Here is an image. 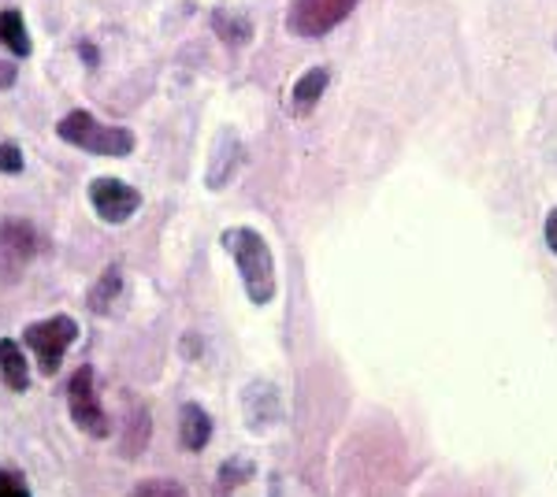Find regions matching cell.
Returning <instances> with one entry per match:
<instances>
[{"mask_svg": "<svg viewBox=\"0 0 557 497\" xmlns=\"http://www.w3.org/2000/svg\"><path fill=\"white\" fill-rule=\"evenodd\" d=\"M67 412L83 435H89V438L112 435V420H108V412L101 409V397H97V375L89 364L75 368V375L67 378Z\"/></svg>", "mask_w": 557, "mask_h": 497, "instance_id": "4", "label": "cell"}, {"mask_svg": "<svg viewBox=\"0 0 557 497\" xmlns=\"http://www.w3.org/2000/svg\"><path fill=\"white\" fill-rule=\"evenodd\" d=\"M41 238L26 220L0 223V286H12L23 275V268L38 257Z\"/></svg>", "mask_w": 557, "mask_h": 497, "instance_id": "5", "label": "cell"}, {"mask_svg": "<svg viewBox=\"0 0 557 497\" xmlns=\"http://www.w3.org/2000/svg\"><path fill=\"white\" fill-rule=\"evenodd\" d=\"M120 290H123V268L120 264H108L101 271V278H97V283L89 286L86 305L97 315H108V312H112V305H115V297H120Z\"/></svg>", "mask_w": 557, "mask_h": 497, "instance_id": "14", "label": "cell"}, {"mask_svg": "<svg viewBox=\"0 0 557 497\" xmlns=\"http://www.w3.org/2000/svg\"><path fill=\"white\" fill-rule=\"evenodd\" d=\"M15 78H20V71H15L12 60H0V89H12Z\"/></svg>", "mask_w": 557, "mask_h": 497, "instance_id": "21", "label": "cell"}, {"mask_svg": "<svg viewBox=\"0 0 557 497\" xmlns=\"http://www.w3.org/2000/svg\"><path fill=\"white\" fill-rule=\"evenodd\" d=\"M249 475H253V464H246V460H231V464H223L220 468V483L223 486H238L242 483V479H249Z\"/></svg>", "mask_w": 557, "mask_h": 497, "instance_id": "19", "label": "cell"}, {"mask_svg": "<svg viewBox=\"0 0 557 497\" xmlns=\"http://www.w3.org/2000/svg\"><path fill=\"white\" fill-rule=\"evenodd\" d=\"M0 171H4V175H20L23 171V149L15 146V141L0 146Z\"/></svg>", "mask_w": 557, "mask_h": 497, "instance_id": "18", "label": "cell"}, {"mask_svg": "<svg viewBox=\"0 0 557 497\" xmlns=\"http://www.w3.org/2000/svg\"><path fill=\"white\" fill-rule=\"evenodd\" d=\"M543 234H546V246H550V252H557V208L546 215V231Z\"/></svg>", "mask_w": 557, "mask_h": 497, "instance_id": "22", "label": "cell"}, {"mask_svg": "<svg viewBox=\"0 0 557 497\" xmlns=\"http://www.w3.org/2000/svg\"><path fill=\"white\" fill-rule=\"evenodd\" d=\"M0 497H30V490H26V483H23V475L0 468Z\"/></svg>", "mask_w": 557, "mask_h": 497, "instance_id": "20", "label": "cell"}, {"mask_svg": "<svg viewBox=\"0 0 557 497\" xmlns=\"http://www.w3.org/2000/svg\"><path fill=\"white\" fill-rule=\"evenodd\" d=\"M220 241H223V249L235 257L249 301H253L257 309L272 301L275 297V260H272L268 241L260 238L253 227H227L220 234Z\"/></svg>", "mask_w": 557, "mask_h": 497, "instance_id": "1", "label": "cell"}, {"mask_svg": "<svg viewBox=\"0 0 557 497\" xmlns=\"http://www.w3.org/2000/svg\"><path fill=\"white\" fill-rule=\"evenodd\" d=\"M212 30H215V38L235 45V49L253 41V23H249L246 12H235V8H215V12H212Z\"/></svg>", "mask_w": 557, "mask_h": 497, "instance_id": "13", "label": "cell"}, {"mask_svg": "<svg viewBox=\"0 0 557 497\" xmlns=\"http://www.w3.org/2000/svg\"><path fill=\"white\" fill-rule=\"evenodd\" d=\"M78 341V323L71 315H49V320H38L30 327H23V346L34 349L38 357L41 375H57L60 364H64V352Z\"/></svg>", "mask_w": 557, "mask_h": 497, "instance_id": "3", "label": "cell"}, {"mask_svg": "<svg viewBox=\"0 0 557 497\" xmlns=\"http://www.w3.org/2000/svg\"><path fill=\"white\" fill-rule=\"evenodd\" d=\"M178 442H183L186 453H201L212 442V415L197 401H186L178 409Z\"/></svg>", "mask_w": 557, "mask_h": 497, "instance_id": "10", "label": "cell"}, {"mask_svg": "<svg viewBox=\"0 0 557 497\" xmlns=\"http://www.w3.org/2000/svg\"><path fill=\"white\" fill-rule=\"evenodd\" d=\"M242 405H246V423L249 431H268L272 423H278V415H283V405H278V390L272 383H253L242 397Z\"/></svg>", "mask_w": 557, "mask_h": 497, "instance_id": "9", "label": "cell"}, {"mask_svg": "<svg viewBox=\"0 0 557 497\" xmlns=\"http://www.w3.org/2000/svg\"><path fill=\"white\" fill-rule=\"evenodd\" d=\"M57 138L83 152H94V157H131L134 146H138L134 131H127V126H108L97 115L83 112V108L67 112L57 123Z\"/></svg>", "mask_w": 557, "mask_h": 497, "instance_id": "2", "label": "cell"}, {"mask_svg": "<svg viewBox=\"0 0 557 497\" xmlns=\"http://www.w3.org/2000/svg\"><path fill=\"white\" fill-rule=\"evenodd\" d=\"M242 157H246V149H242L238 134L223 131L220 138H215V149H212V164H209V175H205V186L209 189H223L235 178V171L242 164Z\"/></svg>", "mask_w": 557, "mask_h": 497, "instance_id": "8", "label": "cell"}, {"mask_svg": "<svg viewBox=\"0 0 557 497\" xmlns=\"http://www.w3.org/2000/svg\"><path fill=\"white\" fill-rule=\"evenodd\" d=\"M0 45L15 57H30V34H26L23 12H15V8L0 12Z\"/></svg>", "mask_w": 557, "mask_h": 497, "instance_id": "16", "label": "cell"}, {"mask_svg": "<svg viewBox=\"0 0 557 497\" xmlns=\"http://www.w3.org/2000/svg\"><path fill=\"white\" fill-rule=\"evenodd\" d=\"M78 57H86L89 67H97V49H94V45H78Z\"/></svg>", "mask_w": 557, "mask_h": 497, "instance_id": "23", "label": "cell"}, {"mask_svg": "<svg viewBox=\"0 0 557 497\" xmlns=\"http://www.w3.org/2000/svg\"><path fill=\"white\" fill-rule=\"evenodd\" d=\"M357 8V0H294L286 26L298 38H323Z\"/></svg>", "mask_w": 557, "mask_h": 497, "instance_id": "6", "label": "cell"}, {"mask_svg": "<svg viewBox=\"0 0 557 497\" xmlns=\"http://www.w3.org/2000/svg\"><path fill=\"white\" fill-rule=\"evenodd\" d=\"M327 83H331V71L327 67H309L298 78V83H294L290 101H286V112L298 115V120L312 115V108L320 104V97H323V89H327Z\"/></svg>", "mask_w": 557, "mask_h": 497, "instance_id": "11", "label": "cell"}, {"mask_svg": "<svg viewBox=\"0 0 557 497\" xmlns=\"http://www.w3.org/2000/svg\"><path fill=\"white\" fill-rule=\"evenodd\" d=\"M0 378L15 394L30 390V364H26L23 346L15 338H0Z\"/></svg>", "mask_w": 557, "mask_h": 497, "instance_id": "12", "label": "cell"}, {"mask_svg": "<svg viewBox=\"0 0 557 497\" xmlns=\"http://www.w3.org/2000/svg\"><path fill=\"white\" fill-rule=\"evenodd\" d=\"M127 497H190V494L175 479H141V483L131 486Z\"/></svg>", "mask_w": 557, "mask_h": 497, "instance_id": "17", "label": "cell"}, {"mask_svg": "<svg viewBox=\"0 0 557 497\" xmlns=\"http://www.w3.org/2000/svg\"><path fill=\"white\" fill-rule=\"evenodd\" d=\"M146 446H149V412L138 409V405H131L127 423H123V435H120V453L134 460Z\"/></svg>", "mask_w": 557, "mask_h": 497, "instance_id": "15", "label": "cell"}, {"mask_svg": "<svg viewBox=\"0 0 557 497\" xmlns=\"http://www.w3.org/2000/svg\"><path fill=\"white\" fill-rule=\"evenodd\" d=\"M89 204H94V212L104 223L120 227V223H127L141 208V194L131 183H123V178H94L89 183Z\"/></svg>", "mask_w": 557, "mask_h": 497, "instance_id": "7", "label": "cell"}]
</instances>
